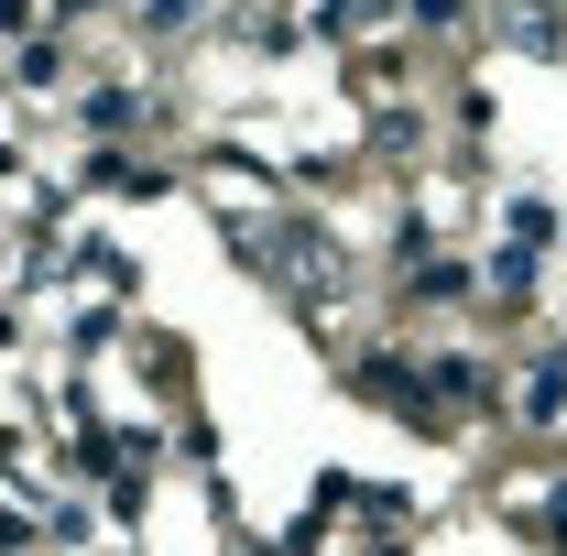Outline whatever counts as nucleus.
<instances>
[{
    "instance_id": "2",
    "label": "nucleus",
    "mask_w": 567,
    "mask_h": 556,
    "mask_svg": "<svg viewBox=\"0 0 567 556\" xmlns=\"http://www.w3.org/2000/svg\"><path fill=\"white\" fill-rule=\"evenodd\" d=\"M524 415H535V425L567 415V360H535V371H524Z\"/></svg>"
},
{
    "instance_id": "1",
    "label": "nucleus",
    "mask_w": 567,
    "mask_h": 556,
    "mask_svg": "<svg viewBox=\"0 0 567 556\" xmlns=\"http://www.w3.org/2000/svg\"><path fill=\"white\" fill-rule=\"evenodd\" d=\"M240 251H251V262H262V274H284V284H295V295H306V306H328V295H339V284H350V262H339V240H328V229H317V218H274V240H262V229H251V240H240Z\"/></svg>"
}]
</instances>
